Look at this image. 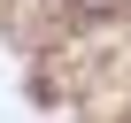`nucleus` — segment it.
<instances>
[{"instance_id": "obj_1", "label": "nucleus", "mask_w": 131, "mask_h": 123, "mask_svg": "<svg viewBox=\"0 0 131 123\" xmlns=\"http://www.w3.org/2000/svg\"><path fill=\"white\" fill-rule=\"evenodd\" d=\"M85 8H100V0H85Z\"/></svg>"}]
</instances>
